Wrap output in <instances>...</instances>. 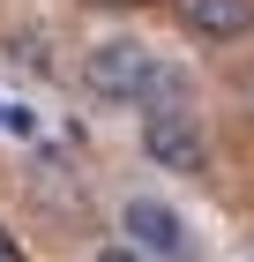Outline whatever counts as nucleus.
<instances>
[{
    "instance_id": "obj_1",
    "label": "nucleus",
    "mask_w": 254,
    "mask_h": 262,
    "mask_svg": "<svg viewBox=\"0 0 254 262\" xmlns=\"http://www.w3.org/2000/svg\"><path fill=\"white\" fill-rule=\"evenodd\" d=\"M150 75H157V53L142 38H105V45H90V60H82L90 98H112V105H142Z\"/></svg>"
},
{
    "instance_id": "obj_2",
    "label": "nucleus",
    "mask_w": 254,
    "mask_h": 262,
    "mask_svg": "<svg viewBox=\"0 0 254 262\" xmlns=\"http://www.w3.org/2000/svg\"><path fill=\"white\" fill-rule=\"evenodd\" d=\"M142 150L165 172H202L210 165V135H202L195 105H157V113H142Z\"/></svg>"
},
{
    "instance_id": "obj_3",
    "label": "nucleus",
    "mask_w": 254,
    "mask_h": 262,
    "mask_svg": "<svg viewBox=\"0 0 254 262\" xmlns=\"http://www.w3.org/2000/svg\"><path fill=\"white\" fill-rule=\"evenodd\" d=\"M120 232H127V247H142L150 262H187V255H195L187 217H179L172 202H157V195H135V202H127V210H120Z\"/></svg>"
},
{
    "instance_id": "obj_4",
    "label": "nucleus",
    "mask_w": 254,
    "mask_h": 262,
    "mask_svg": "<svg viewBox=\"0 0 254 262\" xmlns=\"http://www.w3.org/2000/svg\"><path fill=\"white\" fill-rule=\"evenodd\" d=\"M179 23L195 30V38H247L254 30V0H179Z\"/></svg>"
},
{
    "instance_id": "obj_5",
    "label": "nucleus",
    "mask_w": 254,
    "mask_h": 262,
    "mask_svg": "<svg viewBox=\"0 0 254 262\" xmlns=\"http://www.w3.org/2000/svg\"><path fill=\"white\" fill-rule=\"evenodd\" d=\"M0 127H8V135H30V127H38V113H30V105H15V98H0Z\"/></svg>"
},
{
    "instance_id": "obj_6",
    "label": "nucleus",
    "mask_w": 254,
    "mask_h": 262,
    "mask_svg": "<svg viewBox=\"0 0 254 262\" xmlns=\"http://www.w3.org/2000/svg\"><path fill=\"white\" fill-rule=\"evenodd\" d=\"M98 262H150L142 247H98Z\"/></svg>"
},
{
    "instance_id": "obj_7",
    "label": "nucleus",
    "mask_w": 254,
    "mask_h": 262,
    "mask_svg": "<svg viewBox=\"0 0 254 262\" xmlns=\"http://www.w3.org/2000/svg\"><path fill=\"white\" fill-rule=\"evenodd\" d=\"M0 262H22V247H15V232H0Z\"/></svg>"
},
{
    "instance_id": "obj_8",
    "label": "nucleus",
    "mask_w": 254,
    "mask_h": 262,
    "mask_svg": "<svg viewBox=\"0 0 254 262\" xmlns=\"http://www.w3.org/2000/svg\"><path fill=\"white\" fill-rule=\"evenodd\" d=\"M105 8H142V0H105Z\"/></svg>"
}]
</instances>
